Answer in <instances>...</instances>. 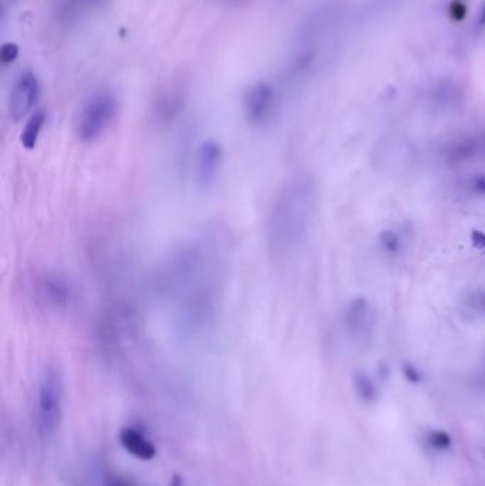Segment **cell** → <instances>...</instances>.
Segmentation results:
<instances>
[{
    "label": "cell",
    "instance_id": "1",
    "mask_svg": "<svg viewBox=\"0 0 485 486\" xmlns=\"http://www.w3.org/2000/svg\"><path fill=\"white\" fill-rule=\"evenodd\" d=\"M316 192L310 178L286 182L273 199L266 223V238L273 255H288L305 242L314 217Z\"/></svg>",
    "mask_w": 485,
    "mask_h": 486
},
{
    "label": "cell",
    "instance_id": "2",
    "mask_svg": "<svg viewBox=\"0 0 485 486\" xmlns=\"http://www.w3.org/2000/svg\"><path fill=\"white\" fill-rule=\"evenodd\" d=\"M217 252L206 239H194L181 245L165 261L157 274L160 293L180 298L188 290L215 279Z\"/></svg>",
    "mask_w": 485,
    "mask_h": 486
},
{
    "label": "cell",
    "instance_id": "3",
    "mask_svg": "<svg viewBox=\"0 0 485 486\" xmlns=\"http://www.w3.org/2000/svg\"><path fill=\"white\" fill-rule=\"evenodd\" d=\"M65 384L57 367L46 366L37 379L36 419L40 435L50 439L61 422Z\"/></svg>",
    "mask_w": 485,
    "mask_h": 486
},
{
    "label": "cell",
    "instance_id": "4",
    "mask_svg": "<svg viewBox=\"0 0 485 486\" xmlns=\"http://www.w3.org/2000/svg\"><path fill=\"white\" fill-rule=\"evenodd\" d=\"M118 113V100L110 91H100L91 96L76 118V135L78 141L91 144L101 138L110 129Z\"/></svg>",
    "mask_w": 485,
    "mask_h": 486
},
{
    "label": "cell",
    "instance_id": "5",
    "mask_svg": "<svg viewBox=\"0 0 485 486\" xmlns=\"http://www.w3.org/2000/svg\"><path fill=\"white\" fill-rule=\"evenodd\" d=\"M37 303L50 313H66L74 302V289L70 282L56 272H45L34 282Z\"/></svg>",
    "mask_w": 485,
    "mask_h": 486
},
{
    "label": "cell",
    "instance_id": "6",
    "mask_svg": "<svg viewBox=\"0 0 485 486\" xmlns=\"http://www.w3.org/2000/svg\"><path fill=\"white\" fill-rule=\"evenodd\" d=\"M224 166V150L218 141L205 140L200 144L194 161L195 184L202 191L213 188L221 175Z\"/></svg>",
    "mask_w": 485,
    "mask_h": 486
},
{
    "label": "cell",
    "instance_id": "7",
    "mask_svg": "<svg viewBox=\"0 0 485 486\" xmlns=\"http://www.w3.org/2000/svg\"><path fill=\"white\" fill-rule=\"evenodd\" d=\"M277 94L269 82L261 81L252 86L245 97V115L250 125H265L275 110Z\"/></svg>",
    "mask_w": 485,
    "mask_h": 486
},
{
    "label": "cell",
    "instance_id": "8",
    "mask_svg": "<svg viewBox=\"0 0 485 486\" xmlns=\"http://www.w3.org/2000/svg\"><path fill=\"white\" fill-rule=\"evenodd\" d=\"M40 96L37 77L26 71L19 77L9 97V114L13 121H22L36 105Z\"/></svg>",
    "mask_w": 485,
    "mask_h": 486
},
{
    "label": "cell",
    "instance_id": "9",
    "mask_svg": "<svg viewBox=\"0 0 485 486\" xmlns=\"http://www.w3.org/2000/svg\"><path fill=\"white\" fill-rule=\"evenodd\" d=\"M120 443L125 451L140 461H151L157 455L153 442L134 428H122L120 431Z\"/></svg>",
    "mask_w": 485,
    "mask_h": 486
},
{
    "label": "cell",
    "instance_id": "10",
    "mask_svg": "<svg viewBox=\"0 0 485 486\" xmlns=\"http://www.w3.org/2000/svg\"><path fill=\"white\" fill-rule=\"evenodd\" d=\"M370 303L366 298H356L345 311V323L352 334H363L371 322Z\"/></svg>",
    "mask_w": 485,
    "mask_h": 486
},
{
    "label": "cell",
    "instance_id": "11",
    "mask_svg": "<svg viewBox=\"0 0 485 486\" xmlns=\"http://www.w3.org/2000/svg\"><path fill=\"white\" fill-rule=\"evenodd\" d=\"M479 150H481V142L477 141L475 138H461L449 144L447 150L444 151V155L447 158V162L457 165L474 158Z\"/></svg>",
    "mask_w": 485,
    "mask_h": 486
},
{
    "label": "cell",
    "instance_id": "12",
    "mask_svg": "<svg viewBox=\"0 0 485 486\" xmlns=\"http://www.w3.org/2000/svg\"><path fill=\"white\" fill-rule=\"evenodd\" d=\"M46 118L47 115L43 110H39L29 117V120L23 126L22 134H20V144H22L25 150L28 151L34 150L41 135V131H43L46 125Z\"/></svg>",
    "mask_w": 485,
    "mask_h": 486
},
{
    "label": "cell",
    "instance_id": "13",
    "mask_svg": "<svg viewBox=\"0 0 485 486\" xmlns=\"http://www.w3.org/2000/svg\"><path fill=\"white\" fill-rule=\"evenodd\" d=\"M353 386L357 395L366 403H373L377 398V387L367 374L356 373L353 377Z\"/></svg>",
    "mask_w": 485,
    "mask_h": 486
},
{
    "label": "cell",
    "instance_id": "14",
    "mask_svg": "<svg viewBox=\"0 0 485 486\" xmlns=\"http://www.w3.org/2000/svg\"><path fill=\"white\" fill-rule=\"evenodd\" d=\"M461 305L468 311L485 314V287L467 291L461 298Z\"/></svg>",
    "mask_w": 485,
    "mask_h": 486
},
{
    "label": "cell",
    "instance_id": "15",
    "mask_svg": "<svg viewBox=\"0 0 485 486\" xmlns=\"http://www.w3.org/2000/svg\"><path fill=\"white\" fill-rule=\"evenodd\" d=\"M378 241H380V246L387 253V255L396 256L403 249L402 238H400L393 229L382 230L380 236H378Z\"/></svg>",
    "mask_w": 485,
    "mask_h": 486
},
{
    "label": "cell",
    "instance_id": "16",
    "mask_svg": "<svg viewBox=\"0 0 485 486\" xmlns=\"http://www.w3.org/2000/svg\"><path fill=\"white\" fill-rule=\"evenodd\" d=\"M427 442L429 445H431L433 448L438 450V451H446L451 447V437L446 432V431H431L427 435Z\"/></svg>",
    "mask_w": 485,
    "mask_h": 486
},
{
    "label": "cell",
    "instance_id": "17",
    "mask_svg": "<svg viewBox=\"0 0 485 486\" xmlns=\"http://www.w3.org/2000/svg\"><path fill=\"white\" fill-rule=\"evenodd\" d=\"M470 191L481 198H485V174H475L470 179Z\"/></svg>",
    "mask_w": 485,
    "mask_h": 486
},
{
    "label": "cell",
    "instance_id": "18",
    "mask_svg": "<svg viewBox=\"0 0 485 486\" xmlns=\"http://www.w3.org/2000/svg\"><path fill=\"white\" fill-rule=\"evenodd\" d=\"M19 56V47L14 43H6L0 49V60H2L3 65H9V63L14 61Z\"/></svg>",
    "mask_w": 485,
    "mask_h": 486
},
{
    "label": "cell",
    "instance_id": "19",
    "mask_svg": "<svg viewBox=\"0 0 485 486\" xmlns=\"http://www.w3.org/2000/svg\"><path fill=\"white\" fill-rule=\"evenodd\" d=\"M470 238H471V243L475 249H479V250L485 249V234L484 232H481L478 229H473Z\"/></svg>",
    "mask_w": 485,
    "mask_h": 486
},
{
    "label": "cell",
    "instance_id": "20",
    "mask_svg": "<svg viewBox=\"0 0 485 486\" xmlns=\"http://www.w3.org/2000/svg\"><path fill=\"white\" fill-rule=\"evenodd\" d=\"M403 374H405L407 382H410V383H413V384L420 383L421 374L418 373V370H417L416 367H413V366H410V364L405 366V367H403Z\"/></svg>",
    "mask_w": 485,
    "mask_h": 486
},
{
    "label": "cell",
    "instance_id": "21",
    "mask_svg": "<svg viewBox=\"0 0 485 486\" xmlns=\"http://www.w3.org/2000/svg\"><path fill=\"white\" fill-rule=\"evenodd\" d=\"M474 29H475V34H481L485 30V5H482L479 9L477 23H475Z\"/></svg>",
    "mask_w": 485,
    "mask_h": 486
},
{
    "label": "cell",
    "instance_id": "22",
    "mask_svg": "<svg viewBox=\"0 0 485 486\" xmlns=\"http://www.w3.org/2000/svg\"><path fill=\"white\" fill-rule=\"evenodd\" d=\"M394 0H374L376 6H389Z\"/></svg>",
    "mask_w": 485,
    "mask_h": 486
},
{
    "label": "cell",
    "instance_id": "23",
    "mask_svg": "<svg viewBox=\"0 0 485 486\" xmlns=\"http://www.w3.org/2000/svg\"><path fill=\"white\" fill-rule=\"evenodd\" d=\"M97 2H100V0H73L74 5H77V3H80V5H84V3H97Z\"/></svg>",
    "mask_w": 485,
    "mask_h": 486
},
{
    "label": "cell",
    "instance_id": "24",
    "mask_svg": "<svg viewBox=\"0 0 485 486\" xmlns=\"http://www.w3.org/2000/svg\"><path fill=\"white\" fill-rule=\"evenodd\" d=\"M482 144H484V145H485V141H484V142H482Z\"/></svg>",
    "mask_w": 485,
    "mask_h": 486
}]
</instances>
